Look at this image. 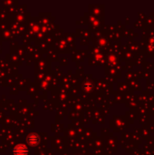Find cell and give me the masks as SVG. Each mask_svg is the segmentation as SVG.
Wrapping results in <instances>:
<instances>
[{
  "label": "cell",
  "mask_w": 154,
  "mask_h": 155,
  "mask_svg": "<svg viewBox=\"0 0 154 155\" xmlns=\"http://www.w3.org/2000/svg\"><path fill=\"white\" fill-rule=\"evenodd\" d=\"M14 154L15 155H26L27 154V149L25 145H17L14 149Z\"/></svg>",
  "instance_id": "obj_1"
},
{
  "label": "cell",
  "mask_w": 154,
  "mask_h": 155,
  "mask_svg": "<svg viewBox=\"0 0 154 155\" xmlns=\"http://www.w3.org/2000/svg\"><path fill=\"white\" fill-rule=\"evenodd\" d=\"M38 136L36 134H31L29 137H28V143L31 144V145H35L37 143H38Z\"/></svg>",
  "instance_id": "obj_2"
}]
</instances>
